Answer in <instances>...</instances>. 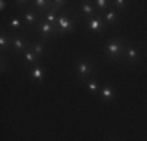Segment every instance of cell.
Wrapping results in <instances>:
<instances>
[{
  "label": "cell",
  "mask_w": 147,
  "mask_h": 141,
  "mask_svg": "<svg viewBox=\"0 0 147 141\" xmlns=\"http://www.w3.org/2000/svg\"><path fill=\"white\" fill-rule=\"evenodd\" d=\"M128 41H125L124 38H110L103 44V55L107 60H121L122 52L125 49V44Z\"/></svg>",
  "instance_id": "1"
},
{
  "label": "cell",
  "mask_w": 147,
  "mask_h": 141,
  "mask_svg": "<svg viewBox=\"0 0 147 141\" xmlns=\"http://www.w3.org/2000/svg\"><path fill=\"white\" fill-rule=\"evenodd\" d=\"M75 72L77 75H78V79L82 80V82H89V80L96 79V66H94V63L91 61L89 58H80L78 61L75 63Z\"/></svg>",
  "instance_id": "2"
},
{
  "label": "cell",
  "mask_w": 147,
  "mask_h": 141,
  "mask_svg": "<svg viewBox=\"0 0 147 141\" xmlns=\"http://www.w3.org/2000/svg\"><path fill=\"white\" fill-rule=\"evenodd\" d=\"M75 22H77V17H71L67 11L59 13L57 25H55L58 30V36H63L66 33H72L74 28H75Z\"/></svg>",
  "instance_id": "3"
},
{
  "label": "cell",
  "mask_w": 147,
  "mask_h": 141,
  "mask_svg": "<svg viewBox=\"0 0 147 141\" xmlns=\"http://www.w3.org/2000/svg\"><path fill=\"white\" fill-rule=\"evenodd\" d=\"M34 31L39 35V39H42V41H52L53 38L58 36L57 27L49 24L47 20L42 19V17H41V20L38 22V25L34 27Z\"/></svg>",
  "instance_id": "4"
},
{
  "label": "cell",
  "mask_w": 147,
  "mask_h": 141,
  "mask_svg": "<svg viewBox=\"0 0 147 141\" xmlns=\"http://www.w3.org/2000/svg\"><path fill=\"white\" fill-rule=\"evenodd\" d=\"M22 20H24V27L28 30H34V27L38 25V22L41 20V14L31 6V3L28 6H25V9L22 11Z\"/></svg>",
  "instance_id": "5"
},
{
  "label": "cell",
  "mask_w": 147,
  "mask_h": 141,
  "mask_svg": "<svg viewBox=\"0 0 147 141\" xmlns=\"http://www.w3.org/2000/svg\"><path fill=\"white\" fill-rule=\"evenodd\" d=\"M28 47H30V41L27 39L25 35L11 33V54L22 55Z\"/></svg>",
  "instance_id": "6"
},
{
  "label": "cell",
  "mask_w": 147,
  "mask_h": 141,
  "mask_svg": "<svg viewBox=\"0 0 147 141\" xmlns=\"http://www.w3.org/2000/svg\"><path fill=\"white\" fill-rule=\"evenodd\" d=\"M121 60L124 63H127V64H136L141 60V50L138 47H135L133 44H130V42H127L124 52H122Z\"/></svg>",
  "instance_id": "7"
},
{
  "label": "cell",
  "mask_w": 147,
  "mask_h": 141,
  "mask_svg": "<svg viewBox=\"0 0 147 141\" xmlns=\"http://www.w3.org/2000/svg\"><path fill=\"white\" fill-rule=\"evenodd\" d=\"M86 25H88V30L94 35H100V33H103V31L107 30V24L103 22V19H102L100 14L86 19Z\"/></svg>",
  "instance_id": "8"
},
{
  "label": "cell",
  "mask_w": 147,
  "mask_h": 141,
  "mask_svg": "<svg viewBox=\"0 0 147 141\" xmlns=\"http://www.w3.org/2000/svg\"><path fill=\"white\" fill-rule=\"evenodd\" d=\"M78 14H80V17H85V20L86 19H89V17H94V16H97L99 14V11H97V8H96V5H94L92 2H82L78 5Z\"/></svg>",
  "instance_id": "9"
},
{
  "label": "cell",
  "mask_w": 147,
  "mask_h": 141,
  "mask_svg": "<svg viewBox=\"0 0 147 141\" xmlns=\"http://www.w3.org/2000/svg\"><path fill=\"white\" fill-rule=\"evenodd\" d=\"M0 52L2 55H5L6 52L8 54L11 52V33L5 28L0 31Z\"/></svg>",
  "instance_id": "10"
},
{
  "label": "cell",
  "mask_w": 147,
  "mask_h": 141,
  "mask_svg": "<svg viewBox=\"0 0 147 141\" xmlns=\"http://www.w3.org/2000/svg\"><path fill=\"white\" fill-rule=\"evenodd\" d=\"M6 27H8L9 33H19L20 30H24V20L20 16H11L6 20Z\"/></svg>",
  "instance_id": "11"
},
{
  "label": "cell",
  "mask_w": 147,
  "mask_h": 141,
  "mask_svg": "<svg viewBox=\"0 0 147 141\" xmlns=\"http://www.w3.org/2000/svg\"><path fill=\"white\" fill-rule=\"evenodd\" d=\"M99 96L102 99L103 102H113L114 99H116V89H114V86H111V85H102L100 86V91H99Z\"/></svg>",
  "instance_id": "12"
},
{
  "label": "cell",
  "mask_w": 147,
  "mask_h": 141,
  "mask_svg": "<svg viewBox=\"0 0 147 141\" xmlns=\"http://www.w3.org/2000/svg\"><path fill=\"white\" fill-rule=\"evenodd\" d=\"M100 16H102L103 22L107 24V27H108V25H116L117 20H119V14H117V11H116L114 8H111V6L107 9V11L100 13Z\"/></svg>",
  "instance_id": "13"
},
{
  "label": "cell",
  "mask_w": 147,
  "mask_h": 141,
  "mask_svg": "<svg viewBox=\"0 0 147 141\" xmlns=\"http://www.w3.org/2000/svg\"><path fill=\"white\" fill-rule=\"evenodd\" d=\"M20 56H22L24 63H25L28 68H31V66H36V64H41V58H39V56H38L36 54H34V52L31 50L30 47L27 49V50L24 52V54L20 55Z\"/></svg>",
  "instance_id": "14"
},
{
  "label": "cell",
  "mask_w": 147,
  "mask_h": 141,
  "mask_svg": "<svg viewBox=\"0 0 147 141\" xmlns=\"http://www.w3.org/2000/svg\"><path fill=\"white\" fill-rule=\"evenodd\" d=\"M30 49H31V50H33L38 56H39L41 60L45 56V42H44L42 39H39V38L30 41Z\"/></svg>",
  "instance_id": "15"
},
{
  "label": "cell",
  "mask_w": 147,
  "mask_h": 141,
  "mask_svg": "<svg viewBox=\"0 0 147 141\" xmlns=\"http://www.w3.org/2000/svg\"><path fill=\"white\" fill-rule=\"evenodd\" d=\"M30 3H31V6L41 14V17L52 8V0H33V2H30Z\"/></svg>",
  "instance_id": "16"
},
{
  "label": "cell",
  "mask_w": 147,
  "mask_h": 141,
  "mask_svg": "<svg viewBox=\"0 0 147 141\" xmlns=\"http://www.w3.org/2000/svg\"><path fill=\"white\" fill-rule=\"evenodd\" d=\"M28 74H30L31 80H34V82H38V83H42L45 70L41 64H36V66H31V68L28 69Z\"/></svg>",
  "instance_id": "17"
},
{
  "label": "cell",
  "mask_w": 147,
  "mask_h": 141,
  "mask_svg": "<svg viewBox=\"0 0 147 141\" xmlns=\"http://www.w3.org/2000/svg\"><path fill=\"white\" fill-rule=\"evenodd\" d=\"M58 17H59V13H57L55 9H52V8H50V9H49V11L42 16V19H44V20H47V22H49V24H52V25H57Z\"/></svg>",
  "instance_id": "18"
},
{
  "label": "cell",
  "mask_w": 147,
  "mask_h": 141,
  "mask_svg": "<svg viewBox=\"0 0 147 141\" xmlns=\"http://www.w3.org/2000/svg\"><path fill=\"white\" fill-rule=\"evenodd\" d=\"M85 86H86V89L89 91V94H92V96H97V94H99V91H100V85L97 83L96 79H92V80H89V82H86Z\"/></svg>",
  "instance_id": "19"
},
{
  "label": "cell",
  "mask_w": 147,
  "mask_h": 141,
  "mask_svg": "<svg viewBox=\"0 0 147 141\" xmlns=\"http://www.w3.org/2000/svg\"><path fill=\"white\" fill-rule=\"evenodd\" d=\"M127 0H111L110 2V6L114 9H119V11H125L127 9Z\"/></svg>",
  "instance_id": "20"
},
{
  "label": "cell",
  "mask_w": 147,
  "mask_h": 141,
  "mask_svg": "<svg viewBox=\"0 0 147 141\" xmlns=\"http://www.w3.org/2000/svg\"><path fill=\"white\" fill-rule=\"evenodd\" d=\"M94 5H96V8H97V11L100 13H103V11H107L108 8H110V0H94Z\"/></svg>",
  "instance_id": "21"
},
{
  "label": "cell",
  "mask_w": 147,
  "mask_h": 141,
  "mask_svg": "<svg viewBox=\"0 0 147 141\" xmlns=\"http://www.w3.org/2000/svg\"><path fill=\"white\" fill-rule=\"evenodd\" d=\"M66 5H67L66 0H52V9H55L57 13H63V11H64Z\"/></svg>",
  "instance_id": "22"
},
{
  "label": "cell",
  "mask_w": 147,
  "mask_h": 141,
  "mask_svg": "<svg viewBox=\"0 0 147 141\" xmlns=\"http://www.w3.org/2000/svg\"><path fill=\"white\" fill-rule=\"evenodd\" d=\"M6 6H8V2H6V0H0V11H5L6 9Z\"/></svg>",
  "instance_id": "23"
},
{
  "label": "cell",
  "mask_w": 147,
  "mask_h": 141,
  "mask_svg": "<svg viewBox=\"0 0 147 141\" xmlns=\"http://www.w3.org/2000/svg\"><path fill=\"white\" fill-rule=\"evenodd\" d=\"M0 64H2V72L5 70V68H6V61H5V55H2L0 56Z\"/></svg>",
  "instance_id": "24"
},
{
  "label": "cell",
  "mask_w": 147,
  "mask_h": 141,
  "mask_svg": "<svg viewBox=\"0 0 147 141\" xmlns=\"http://www.w3.org/2000/svg\"><path fill=\"white\" fill-rule=\"evenodd\" d=\"M110 141H114V140H110Z\"/></svg>",
  "instance_id": "25"
}]
</instances>
